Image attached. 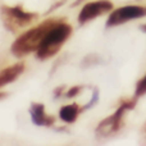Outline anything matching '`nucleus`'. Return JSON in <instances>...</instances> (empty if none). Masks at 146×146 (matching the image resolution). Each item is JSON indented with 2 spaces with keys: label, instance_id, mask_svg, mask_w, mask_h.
Listing matches in <instances>:
<instances>
[{
  "label": "nucleus",
  "instance_id": "1",
  "mask_svg": "<svg viewBox=\"0 0 146 146\" xmlns=\"http://www.w3.org/2000/svg\"><path fill=\"white\" fill-rule=\"evenodd\" d=\"M60 19H46L38 26L31 28V30L26 31L25 33L19 36L14 42L12 44V54L17 58H22V56L27 55L30 53H33L38 49L42 38L48 33L53 26H55Z\"/></svg>",
  "mask_w": 146,
  "mask_h": 146
},
{
  "label": "nucleus",
  "instance_id": "2",
  "mask_svg": "<svg viewBox=\"0 0 146 146\" xmlns=\"http://www.w3.org/2000/svg\"><path fill=\"white\" fill-rule=\"evenodd\" d=\"M72 33V26L66 23L64 21H59L55 26L48 31L45 37L42 38L38 49L36 50V55L40 60H46L49 58H53L60 48L64 45Z\"/></svg>",
  "mask_w": 146,
  "mask_h": 146
},
{
  "label": "nucleus",
  "instance_id": "3",
  "mask_svg": "<svg viewBox=\"0 0 146 146\" xmlns=\"http://www.w3.org/2000/svg\"><path fill=\"white\" fill-rule=\"evenodd\" d=\"M0 17L5 30L15 33L37 19V13L27 12L21 5H14V7L3 5L0 8Z\"/></svg>",
  "mask_w": 146,
  "mask_h": 146
},
{
  "label": "nucleus",
  "instance_id": "4",
  "mask_svg": "<svg viewBox=\"0 0 146 146\" xmlns=\"http://www.w3.org/2000/svg\"><path fill=\"white\" fill-rule=\"evenodd\" d=\"M136 103H137L136 96L132 100L122 101L121 105L118 106V109L111 115H109L108 118H105L104 121H101L99 123V126L96 127V136L99 139H108V137H111L115 133H118L121 131V128L123 127L124 114L127 111L132 110L135 108V105H136Z\"/></svg>",
  "mask_w": 146,
  "mask_h": 146
},
{
  "label": "nucleus",
  "instance_id": "5",
  "mask_svg": "<svg viewBox=\"0 0 146 146\" xmlns=\"http://www.w3.org/2000/svg\"><path fill=\"white\" fill-rule=\"evenodd\" d=\"M146 15V8L141 5H126L118 9L113 10L106 21V27H115V26L123 25L129 21L142 18Z\"/></svg>",
  "mask_w": 146,
  "mask_h": 146
},
{
  "label": "nucleus",
  "instance_id": "6",
  "mask_svg": "<svg viewBox=\"0 0 146 146\" xmlns=\"http://www.w3.org/2000/svg\"><path fill=\"white\" fill-rule=\"evenodd\" d=\"M111 9H113V3L109 0H95V1L87 3L82 7L78 14V23L86 25L90 21L109 13Z\"/></svg>",
  "mask_w": 146,
  "mask_h": 146
},
{
  "label": "nucleus",
  "instance_id": "7",
  "mask_svg": "<svg viewBox=\"0 0 146 146\" xmlns=\"http://www.w3.org/2000/svg\"><path fill=\"white\" fill-rule=\"evenodd\" d=\"M30 115L32 123L38 127H53L55 118L45 113V105L41 103H32L30 106Z\"/></svg>",
  "mask_w": 146,
  "mask_h": 146
},
{
  "label": "nucleus",
  "instance_id": "8",
  "mask_svg": "<svg viewBox=\"0 0 146 146\" xmlns=\"http://www.w3.org/2000/svg\"><path fill=\"white\" fill-rule=\"evenodd\" d=\"M23 72H25V63H22V62L1 69L0 71V87L14 82Z\"/></svg>",
  "mask_w": 146,
  "mask_h": 146
},
{
  "label": "nucleus",
  "instance_id": "9",
  "mask_svg": "<svg viewBox=\"0 0 146 146\" xmlns=\"http://www.w3.org/2000/svg\"><path fill=\"white\" fill-rule=\"evenodd\" d=\"M81 111L82 110H81L78 104H69V105H66L60 109L59 117H60V119L63 122H66V123H73V122H76V119H77L78 114H80Z\"/></svg>",
  "mask_w": 146,
  "mask_h": 146
},
{
  "label": "nucleus",
  "instance_id": "10",
  "mask_svg": "<svg viewBox=\"0 0 146 146\" xmlns=\"http://www.w3.org/2000/svg\"><path fill=\"white\" fill-rule=\"evenodd\" d=\"M146 94V74L141 80L139 81V83L136 85V90H135V96L136 98H140V96L145 95Z\"/></svg>",
  "mask_w": 146,
  "mask_h": 146
},
{
  "label": "nucleus",
  "instance_id": "11",
  "mask_svg": "<svg viewBox=\"0 0 146 146\" xmlns=\"http://www.w3.org/2000/svg\"><path fill=\"white\" fill-rule=\"evenodd\" d=\"M98 100H99V91L95 88V90H94V92H92V98H91V100L88 101L87 105H85L83 108H81V110H86V109H90L91 106H94L96 103H98Z\"/></svg>",
  "mask_w": 146,
  "mask_h": 146
},
{
  "label": "nucleus",
  "instance_id": "12",
  "mask_svg": "<svg viewBox=\"0 0 146 146\" xmlns=\"http://www.w3.org/2000/svg\"><path fill=\"white\" fill-rule=\"evenodd\" d=\"M80 92H81V87H80V86H74V87L69 88V90L64 94V96H66V98H68V99H71V98L77 96Z\"/></svg>",
  "mask_w": 146,
  "mask_h": 146
},
{
  "label": "nucleus",
  "instance_id": "13",
  "mask_svg": "<svg viewBox=\"0 0 146 146\" xmlns=\"http://www.w3.org/2000/svg\"><path fill=\"white\" fill-rule=\"evenodd\" d=\"M62 95H64V87L63 86H62V87H56L55 91H54V96L59 98V96H62Z\"/></svg>",
  "mask_w": 146,
  "mask_h": 146
},
{
  "label": "nucleus",
  "instance_id": "14",
  "mask_svg": "<svg viewBox=\"0 0 146 146\" xmlns=\"http://www.w3.org/2000/svg\"><path fill=\"white\" fill-rule=\"evenodd\" d=\"M7 96H8V92H4V91H0V100L5 99Z\"/></svg>",
  "mask_w": 146,
  "mask_h": 146
},
{
  "label": "nucleus",
  "instance_id": "15",
  "mask_svg": "<svg viewBox=\"0 0 146 146\" xmlns=\"http://www.w3.org/2000/svg\"><path fill=\"white\" fill-rule=\"evenodd\" d=\"M141 30H142V31H144V32L146 33V25H142V26H141Z\"/></svg>",
  "mask_w": 146,
  "mask_h": 146
},
{
  "label": "nucleus",
  "instance_id": "16",
  "mask_svg": "<svg viewBox=\"0 0 146 146\" xmlns=\"http://www.w3.org/2000/svg\"><path fill=\"white\" fill-rule=\"evenodd\" d=\"M144 133H145V136H146V124H145V127H144Z\"/></svg>",
  "mask_w": 146,
  "mask_h": 146
}]
</instances>
